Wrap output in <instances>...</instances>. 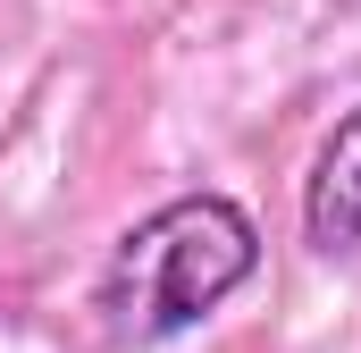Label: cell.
<instances>
[{
  "mask_svg": "<svg viewBox=\"0 0 361 353\" xmlns=\"http://www.w3.org/2000/svg\"><path fill=\"white\" fill-rule=\"evenodd\" d=\"M252 269H261V227L244 219V202L177 193L118 236V253L101 269V320L118 345H160L210 320Z\"/></svg>",
  "mask_w": 361,
  "mask_h": 353,
  "instance_id": "1",
  "label": "cell"
},
{
  "mask_svg": "<svg viewBox=\"0 0 361 353\" xmlns=\"http://www.w3.org/2000/svg\"><path fill=\"white\" fill-rule=\"evenodd\" d=\"M302 236L319 253H361V109H345L302 176Z\"/></svg>",
  "mask_w": 361,
  "mask_h": 353,
  "instance_id": "2",
  "label": "cell"
}]
</instances>
